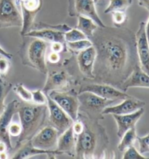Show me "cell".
Segmentation results:
<instances>
[{"mask_svg": "<svg viewBox=\"0 0 149 159\" xmlns=\"http://www.w3.org/2000/svg\"><path fill=\"white\" fill-rule=\"evenodd\" d=\"M96 49L94 80L120 86L139 65L135 34L122 27H98L89 38Z\"/></svg>", "mask_w": 149, "mask_h": 159, "instance_id": "1", "label": "cell"}, {"mask_svg": "<svg viewBox=\"0 0 149 159\" xmlns=\"http://www.w3.org/2000/svg\"><path fill=\"white\" fill-rule=\"evenodd\" d=\"M78 119L84 122L85 128L77 136L74 157L77 158H92L101 150L103 152L109 139L105 129L98 124V121L90 119L79 113Z\"/></svg>", "mask_w": 149, "mask_h": 159, "instance_id": "2", "label": "cell"}, {"mask_svg": "<svg viewBox=\"0 0 149 159\" xmlns=\"http://www.w3.org/2000/svg\"><path fill=\"white\" fill-rule=\"evenodd\" d=\"M46 105L36 104H20L18 113L22 132L18 137L16 147H20L23 143L29 141L35 135L44 124L47 116Z\"/></svg>", "mask_w": 149, "mask_h": 159, "instance_id": "3", "label": "cell"}, {"mask_svg": "<svg viewBox=\"0 0 149 159\" xmlns=\"http://www.w3.org/2000/svg\"><path fill=\"white\" fill-rule=\"evenodd\" d=\"M19 54L23 65L34 68L43 74L48 72L46 52L48 43L40 39L23 36Z\"/></svg>", "mask_w": 149, "mask_h": 159, "instance_id": "4", "label": "cell"}, {"mask_svg": "<svg viewBox=\"0 0 149 159\" xmlns=\"http://www.w3.org/2000/svg\"><path fill=\"white\" fill-rule=\"evenodd\" d=\"M77 96L79 102V113L95 121L102 119L103 110L115 102L106 100L90 92H79Z\"/></svg>", "mask_w": 149, "mask_h": 159, "instance_id": "5", "label": "cell"}, {"mask_svg": "<svg viewBox=\"0 0 149 159\" xmlns=\"http://www.w3.org/2000/svg\"><path fill=\"white\" fill-rule=\"evenodd\" d=\"M47 94L59 105L73 121L78 119L79 102L77 94L74 91L61 92L60 90H53Z\"/></svg>", "mask_w": 149, "mask_h": 159, "instance_id": "6", "label": "cell"}, {"mask_svg": "<svg viewBox=\"0 0 149 159\" xmlns=\"http://www.w3.org/2000/svg\"><path fill=\"white\" fill-rule=\"evenodd\" d=\"M21 12L16 0H0V29L22 27Z\"/></svg>", "mask_w": 149, "mask_h": 159, "instance_id": "7", "label": "cell"}, {"mask_svg": "<svg viewBox=\"0 0 149 159\" xmlns=\"http://www.w3.org/2000/svg\"><path fill=\"white\" fill-rule=\"evenodd\" d=\"M68 13L70 17H87L99 27L106 26L98 16L95 0H68Z\"/></svg>", "mask_w": 149, "mask_h": 159, "instance_id": "8", "label": "cell"}, {"mask_svg": "<svg viewBox=\"0 0 149 159\" xmlns=\"http://www.w3.org/2000/svg\"><path fill=\"white\" fill-rule=\"evenodd\" d=\"M82 92H92L106 100L114 101L123 100L131 97L122 90L116 89L114 86L105 83H92L83 84L79 88V93Z\"/></svg>", "mask_w": 149, "mask_h": 159, "instance_id": "9", "label": "cell"}, {"mask_svg": "<svg viewBox=\"0 0 149 159\" xmlns=\"http://www.w3.org/2000/svg\"><path fill=\"white\" fill-rule=\"evenodd\" d=\"M17 3L21 9V16H22L23 24L21 27V35L23 36L32 29L36 16L42 10V0H26Z\"/></svg>", "mask_w": 149, "mask_h": 159, "instance_id": "10", "label": "cell"}, {"mask_svg": "<svg viewBox=\"0 0 149 159\" xmlns=\"http://www.w3.org/2000/svg\"><path fill=\"white\" fill-rule=\"evenodd\" d=\"M47 107L50 125L55 127L60 132V134L72 125L73 121L70 116L48 96H47Z\"/></svg>", "mask_w": 149, "mask_h": 159, "instance_id": "11", "label": "cell"}, {"mask_svg": "<svg viewBox=\"0 0 149 159\" xmlns=\"http://www.w3.org/2000/svg\"><path fill=\"white\" fill-rule=\"evenodd\" d=\"M60 132L51 125L40 129L37 133L30 139L34 147L44 150H53L57 146Z\"/></svg>", "mask_w": 149, "mask_h": 159, "instance_id": "12", "label": "cell"}, {"mask_svg": "<svg viewBox=\"0 0 149 159\" xmlns=\"http://www.w3.org/2000/svg\"><path fill=\"white\" fill-rule=\"evenodd\" d=\"M136 48L139 65L142 70L149 74V41L146 32V22L140 23L135 34Z\"/></svg>", "mask_w": 149, "mask_h": 159, "instance_id": "13", "label": "cell"}, {"mask_svg": "<svg viewBox=\"0 0 149 159\" xmlns=\"http://www.w3.org/2000/svg\"><path fill=\"white\" fill-rule=\"evenodd\" d=\"M20 104L18 100H13L6 106L5 111L0 115V140L6 143L9 150L12 149V146L10 136L8 133V129L15 114L18 113Z\"/></svg>", "mask_w": 149, "mask_h": 159, "instance_id": "14", "label": "cell"}, {"mask_svg": "<svg viewBox=\"0 0 149 159\" xmlns=\"http://www.w3.org/2000/svg\"><path fill=\"white\" fill-rule=\"evenodd\" d=\"M96 49L93 45L77 53V64L79 69L84 76L94 80V66L96 60Z\"/></svg>", "mask_w": 149, "mask_h": 159, "instance_id": "15", "label": "cell"}, {"mask_svg": "<svg viewBox=\"0 0 149 159\" xmlns=\"http://www.w3.org/2000/svg\"><path fill=\"white\" fill-rule=\"evenodd\" d=\"M146 105L144 101L129 97L124 99L119 104L109 105L103 111V115H125L134 113L143 108Z\"/></svg>", "mask_w": 149, "mask_h": 159, "instance_id": "16", "label": "cell"}, {"mask_svg": "<svg viewBox=\"0 0 149 159\" xmlns=\"http://www.w3.org/2000/svg\"><path fill=\"white\" fill-rule=\"evenodd\" d=\"M144 111L143 108L129 114L112 115L117 124V135L119 138L127 130L135 127L136 124L143 115Z\"/></svg>", "mask_w": 149, "mask_h": 159, "instance_id": "17", "label": "cell"}, {"mask_svg": "<svg viewBox=\"0 0 149 159\" xmlns=\"http://www.w3.org/2000/svg\"><path fill=\"white\" fill-rule=\"evenodd\" d=\"M47 74V81L43 88L45 94L53 90L65 89L71 84V79L65 71H51Z\"/></svg>", "mask_w": 149, "mask_h": 159, "instance_id": "18", "label": "cell"}, {"mask_svg": "<svg viewBox=\"0 0 149 159\" xmlns=\"http://www.w3.org/2000/svg\"><path fill=\"white\" fill-rule=\"evenodd\" d=\"M133 87L149 88V74L142 70L140 65L134 68L131 74L120 86L124 92Z\"/></svg>", "mask_w": 149, "mask_h": 159, "instance_id": "19", "label": "cell"}, {"mask_svg": "<svg viewBox=\"0 0 149 159\" xmlns=\"http://www.w3.org/2000/svg\"><path fill=\"white\" fill-rule=\"evenodd\" d=\"M77 136L73 133L72 126L60 134L58 139L56 149L61 154H68L74 156Z\"/></svg>", "mask_w": 149, "mask_h": 159, "instance_id": "20", "label": "cell"}, {"mask_svg": "<svg viewBox=\"0 0 149 159\" xmlns=\"http://www.w3.org/2000/svg\"><path fill=\"white\" fill-rule=\"evenodd\" d=\"M64 34L65 33H63V32L55 31V30L50 29H42L31 30L27 34H26L24 36L40 39H42L47 43L58 42L66 44V40H65Z\"/></svg>", "mask_w": 149, "mask_h": 159, "instance_id": "21", "label": "cell"}, {"mask_svg": "<svg viewBox=\"0 0 149 159\" xmlns=\"http://www.w3.org/2000/svg\"><path fill=\"white\" fill-rule=\"evenodd\" d=\"M46 154L47 156L52 157L53 155H61V153L57 150H44L39 149L34 147L31 144L30 140L23 143L20 146V148L18 150L14 156L12 157V158H29L32 156H37V155Z\"/></svg>", "mask_w": 149, "mask_h": 159, "instance_id": "22", "label": "cell"}, {"mask_svg": "<svg viewBox=\"0 0 149 159\" xmlns=\"http://www.w3.org/2000/svg\"><path fill=\"white\" fill-rule=\"evenodd\" d=\"M78 23L77 29L81 31L89 39L92 36L95 31L99 27L92 19L85 16H78Z\"/></svg>", "mask_w": 149, "mask_h": 159, "instance_id": "23", "label": "cell"}, {"mask_svg": "<svg viewBox=\"0 0 149 159\" xmlns=\"http://www.w3.org/2000/svg\"><path fill=\"white\" fill-rule=\"evenodd\" d=\"M137 137L135 127L127 130L121 137V140L117 146L119 151L124 152L127 148L134 145V144L137 141Z\"/></svg>", "mask_w": 149, "mask_h": 159, "instance_id": "24", "label": "cell"}, {"mask_svg": "<svg viewBox=\"0 0 149 159\" xmlns=\"http://www.w3.org/2000/svg\"><path fill=\"white\" fill-rule=\"evenodd\" d=\"M133 5V0H109V4L104 10L105 14L114 12H126Z\"/></svg>", "mask_w": 149, "mask_h": 159, "instance_id": "25", "label": "cell"}, {"mask_svg": "<svg viewBox=\"0 0 149 159\" xmlns=\"http://www.w3.org/2000/svg\"><path fill=\"white\" fill-rule=\"evenodd\" d=\"M12 89V84L5 81L2 79V77L0 76V115L5 111L6 108V105L5 104V99Z\"/></svg>", "mask_w": 149, "mask_h": 159, "instance_id": "26", "label": "cell"}, {"mask_svg": "<svg viewBox=\"0 0 149 159\" xmlns=\"http://www.w3.org/2000/svg\"><path fill=\"white\" fill-rule=\"evenodd\" d=\"M92 46V43L89 39L77 41L73 42H66L67 49L72 51L73 52L78 53L79 52L84 50V49L88 48V47Z\"/></svg>", "mask_w": 149, "mask_h": 159, "instance_id": "27", "label": "cell"}, {"mask_svg": "<svg viewBox=\"0 0 149 159\" xmlns=\"http://www.w3.org/2000/svg\"><path fill=\"white\" fill-rule=\"evenodd\" d=\"M14 92L18 94V96L21 100L24 101L26 102H31L32 100V94L31 91H30L26 88L23 84L19 83L16 84L15 87H12Z\"/></svg>", "mask_w": 149, "mask_h": 159, "instance_id": "28", "label": "cell"}, {"mask_svg": "<svg viewBox=\"0 0 149 159\" xmlns=\"http://www.w3.org/2000/svg\"><path fill=\"white\" fill-rule=\"evenodd\" d=\"M42 29H50L53 30H55V31H61V32H63V33H66V32L68 31L71 28L66 24L50 25V24H48V23L40 22L38 23H34L31 30Z\"/></svg>", "mask_w": 149, "mask_h": 159, "instance_id": "29", "label": "cell"}, {"mask_svg": "<svg viewBox=\"0 0 149 159\" xmlns=\"http://www.w3.org/2000/svg\"><path fill=\"white\" fill-rule=\"evenodd\" d=\"M65 40L66 42H77V41L85 39H87L85 34H84L79 29H71L68 31L66 32L64 34Z\"/></svg>", "mask_w": 149, "mask_h": 159, "instance_id": "30", "label": "cell"}, {"mask_svg": "<svg viewBox=\"0 0 149 159\" xmlns=\"http://www.w3.org/2000/svg\"><path fill=\"white\" fill-rule=\"evenodd\" d=\"M32 100L31 102L36 105H46L47 102V94L44 93L43 90L37 89L31 91Z\"/></svg>", "mask_w": 149, "mask_h": 159, "instance_id": "31", "label": "cell"}, {"mask_svg": "<svg viewBox=\"0 0 149 159\" xmlns=\"http://www.w3.org/2000/svg\"><path fill=\"white\" fill-rule=\"evenodd\" d=\"M123 159H130V158H135V159H145L147 158L146 156L140 153L136 148L134 147V145L131 146L129 148L125 150L124 152V155L122 156Z\"/></svg>", "mask_w": 149, "mask_h": 159, "instance_id": "32", "label": "cell"}, {"mask_svg": "<svg viewBox=\"0 0 149 159\" xmlns=\"http://www.w3.org/2000/svg\"><path fill=\"white\" fill-rule=\"evenodd\" d=\"M137 141L139 145V152L141 154L149 152V134L144 137H137Z\"/></svg>", "mask_w": 149, "mask_h": 159, "instance_id": "33", "label": "cell"}, {"mask_svg": "<svg viewBox=\"0 0 149 159\" xmlns=\"http://www.w3.org/2000/svg\"><path fill=\"white\" fill-rule=\"evenodd\" d=\"M127 16L125 12H112V20L113 24L116 27H120L127 20Z\"/></svg>", "mask_w": 149, "mask_h": 159, "instance_id": "34", "label": "cell"}, {"mask_svg": "<svg viewBox=\"0 0 149 159\" xmlns=\"http://www.w3.org/2000/svg\"><path fill=\"white\" fill-rule=\"evenodd\" d=\"M10 66V60L7 57L0 56V76L5 77L9 72Z\"/></svg>", "mask_w": 149, "mask_h": 159, "instance_id": "35", "label": "cell"}, {"mask_svg": "<svg viewBox=\"0 0 149 159\" xmlns=\"http://www.w3.org/2000/svg\"><path fill=\"white\" fill-rule=\"evenodd\" d=\"M22 132V126L21 123L18 122H11L8 129V133L10 137H19Z\"/></svg>", "mask_w": 149, "mask_h": 159, "instance_id": "36", "label": "cell"}, {"mask_svg": "<svg viewBox=\"0 0 149 159\" xmlns=\"http://www.w3.org/2000/svg\"><path fill=\"white\" fill-rule=\"evenodd\" d=\"M71 126H72L74 134L77 136V135L80 134L83 132L84 128H85V124H84V122L80 119H78L75 121H73Z\"/></svg>", "mask_w": 149, "mask_h": 159, "instance_id": "37", "label": "cell"}, {"mask_svg": "<svg viewBox=\"0 0 149 159\" xmlns=\"http://www.w3.org/2000/svg\"><path fill=\"white\" fill-rule=\"evenodd\" d=\"M67 49L66 44H63L61 42H53L50 43V50L51 52L57 53H61L66 51Z\"/></svg>", "mask_w": 149, "mask_h": 159, "instance_id": "38", "label": "cell"}, {"mask_svg": "<svg viewBox=\"0 0 149 159\" xmlns=\"http://www.w3.org/2000/svg\"><path fill=\"white\" fill-rule=\"evenodd\" d=\"M60 60V53L54 52H50L49 53L48 56H47V61H48L50 63L55 64L58 63Z\"/></svg>", "mask_w": 149, "mask_h": 159, "instance_id": "39", "label": "cell"}, {"mask_svg": "<svg viewBox=\"0 0 149 159\" xmlns=\"http://www.w3.org/2000/svg\"><path fill=\"white\" fill-rule=\"evenodd\" d=\"M0 56H3V57H7V58L10 59V61H11L12 57H13L12 54H10V53L7 52V51H5V49H4L1 46H0Z\"/></svg>", "mask_w": 149, "mask_h": 159, "instance_id": "40", "label": "cell"}, {"mask_svg": "<svg viewBox=\"0 0 149 159\" xmlns=\"http://www.w3.org/2000/svg\"><path fill=\"white\" fill-rule=\"evenodd\" d=\"M137 1L139 6L144 7L149 12V0H137Z\"/></svg>", "mask_w": 149, "mask_h": 159, "instance_id": "41", "label": "cell"}, {"mask_svg": "<svg viewBox=\"0 0 149 159\" xmlns=\"http://www.w3.org/2000/svg\"><path fill=\"white\" fill-rule=\"evenodd\" d=\"M8 151H10V150L9 148L7 147V145H6V143H4L3 141L0 140V153H2V152Z\"/></svg>", "mask_w": 149, "mask_h": 159, "instance_id": "42", "label": "cell"}, {"mask_svg": "<svg viewBox=\"0 0 149 159\" xmlns=\"http://www.w3.org/2000/svg\"><path fill=\"white\" fill-rule=\"evenodd\" d=\"M146 32L147 37H148V39L149 41V18L147 22L146 23Z\"/></svg>", "mask_w": 149, "mask_h": 159, "instance_id": "43", "label": "cell"}, {"mask_svg": "<svg viewBox=\"0 0 149 159\" xmlns=\"http://www.w3.org/2000/svg\"><path fill=\"white\" fill-rule=\"evenodd\" d=\"M24 1H26V0H16L17 2H24Z\"/></svg>", "mask_w": 149, "mask_h": 159, "instance_id": "44", "label": "cell"}, {"mask_svg": "<svg viewBox=\"0 0 149 159\" xmlns=\"http://www.w3.org/2000/svg\"><path fill=\"white\" fill-rule=\"evenodd\" d=\"M99 0H95V2H98Z\"/></svg>", "mask_w": 149, "mask_h": 159, "instance_id": "45", "label": "cell"}]
</instances>
